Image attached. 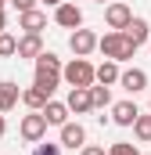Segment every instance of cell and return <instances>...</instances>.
Masks as SVG:
<instances>
[{"label": "cell", "instance_id": "cell-4", "mask_svg": "<svg viewBox=\"0 0 151 155\" xmlns=\"http://www.w3.org/2000/svg\"><path fill=\"white\" fill-rule=\"evenodd\" d=\"M18 134H22V141H29V144H36L47 137V119L40 116V112H29V116L18 123Z\"/></svg>", "mask_w": 151, "mask_h": 155}, {"label": "cell", "instance_id": "cell-29", "mask_svg": "<svg viewBox=\"0 0 151 155\" xmlns=\"http://www.w3.org/2000/svg\"><path fill=\"white\" fill-rule=\"evenodd\" d=\"M94 4H104V0H94Z\"/></svg>", "mask_w": 151, "mask_h": 155}, {"label": "cell", "instance_id": "cell-19", "mask_svg": "<svg viewBox=\"0 0 151 155\" xmlns=\"http://www.w3.org/2000/svg\"><path fill=\"white\" fill-rule=\"evenodd\" d=\"M133 137H137V141H144V144L151 141V116L137 112V119H133Z\"/></svg>", "mask_w": 151, "mask_h": 155}, {"label": "cell", "instance_id": "cell-18", "mask_svg": "<svg viewBox=\"0 0 151 155\" xmlns=\"http://www.w3.org/2000/svg\"><path fill=\"white\" fill-rule=\"evenodd\" d=\"M47 101H50V94H43L36 83H33L29 90H22V105H25V108H33V112H40V108H43Z\"/></svg>", "mask_w": 151, "mask_h": 155}, {"label": "cell", "instance_id": "cell-1", "mask_svg": "<svg viewBox=\"0 0 151 155\" xmlns=\"http://www.w3.org/2000/svg\"><path fill=\"white\" fill-rule=\"evenodd\" d=\"M58 83H61V58L50 54V51H43L36 58V87L43 94H54Z\"/></svg>", "mask_w": 151, "mask_h": 155}, {"label": "cell", "instance_id": "cell-15", "mask_svg": "<svg viewBox=\"0 0 151 155\" xmlns=\"http://www.w3.org/2000/svg\"><path fill=\"white\" fill-rule=\"evenodd\" d=\"M137 105L133 101H119V105H112V123L115 126H133V119H137Z\"/></svg>", "mask_w": 151, "mask_h": 155}, {"label": "cell", "instance_id": "cell-3", "mask_svg": "<svg viewBox=\"0 0 151 155\" xmlns=\"http://www.w3.org/2000/svg\"><path fill=\"white\" fill-rule=\"evenodd\" d=\"M61 79L69 87H94V65L86 58H72L69 65H61Z\"/></svg>", "mask_w": 151, "mask_h": 155}, {"label": "cell", "instance_id": "cell-10", "mask_svg": "<svg viewBox=\"0 0 151 155\" xmlns=\"http://www.w3.org/2000/svg\"><path fill=\"white\" fill-rule=\"evenodd\" d=\"M65 105H69V112H76V116L90 112V108H94V101H90V87H72Z\"/></svg>", "mask_w": 151, "mask_h": 155}, {"label": "cell", "instance_id": "cell-7", "mask_svg": "<svg viewBox=\"0 0 151 155\" xmlns=\"http://www.w3.org/2000/svg\"><path fill=\"white\" fill-rule=\"evenodd\" d=\"M130 18H133V11H130L126 4H119V0L104 7V22H108V29H115V33H122V29L130 25Z\"/></svg>", "mask_w": 151, "mask_h": 155}, {"label": "cell", "instance_id": "cell-24", "mask_svg": "<svg viewBox=\"0 0 151 155\" xmlns=\"http://www.w3.org/2000/svg\"><path fill=\"white\" fill-rule=\"evenodd\" d=\"M79 155H108V152H104L101 144H83V148H79Z\"/></svg>", "mask_w": 151, "mask_h": 155}, {"label": "cell", "instance_id": "cell-23", "mask_svg": "<svg viewBox=\"0 0 151 155\" xmlns=\"http://www.w3.org/2000/svg\"><path fill=\"white\" fill-rule=\"evenodd\" d=\"M108 155H140V152H137V144H130V141H115L112 148H108Z\"/></svg>", "mask_w": 151, "mask_h": 155}, {"label": "cell", "instance_id": "cell-17", "mask_svg": "<svg viewBox=\"0 0 151 155\" xmlns=\"http://www.w3.org/2000/svg\"><path fill=\"white\" fill-rule=\"evenodd\" d=\"M94 83H101V87H112V83H119V61H101L97 69H94Z\"/></svg>", "mask_w": 151, "mask_h": 155}, {"label": "cell", "instance_id": "cell-28", "mask_svg": "<svg viewBox=\"0 0 151 155\" xmlns=\"http://www.w3.org/2000/svg\"><path fill=\"white\" fill-rule=\"evenodd\" d=\"M43 4H50V7H58V4H61V0H43Z\"/></svg>", "mask_w": 151, "mask_h": 155}, {"label": "cell", "instance_id": "cell-21", "mask_svg": "<svg viewBox=\"0 0 151 155\" xmlns=\"http://www.w3.org/2000/svg\"><path fill=\"white\" fill-rule=\"evenodd\" d=\"M29 155H61V144H50V141H36Z\"/></svg>", "mask_w": 151, "mask_h": 155}, {"label": "cell", "instance_id": "cell-5", "mask_svg": "<svg viewBox=\"0 0 151 155\" xmlns=\"http://www.w3.org/2000/svg\"><path fill=\"white\" fill-rule=\"evenodd\" d=\"M69 47H72L76 58H86L90 51H97V33L79 25V29H72V33H69Z\"/></svg>", "mask_w": 151, "mask_h": 155}, {"label": "cell", "instance_id": "cell-11", "mask_svg": "<svg viewBox=\"0 0 151 155\" xmlns=\"http://www.w3.org/2000/svg\"><path fill=\"white\" fill-rule=\"evenodd\" d=\"M40 116L47 119V126H61V123H69V105H65V101H54V97H50V101H47V105L40 108Z\"/></svg>", "mask_w": 151, "mask_h": 155}, {"label": "cell", "instance_id": "cell-14", "mask_svg": "<svg viewBox=\"0 0 151 155\" xmlns=\"http://www.w3.org/2000/svg\"><path fill=\"white\" fill-rule=\"evenodd\" d=\"M14 54H18V58H33V61H36L40 54H43V40H40L36 33H25V36L18 40V47H14Z\"/></svg>", "mask_w": 151, "mask_h": 155}, {"label": "cell", "instance_id": "cell-9", "mask_svg": "<svg viewBox=\"0 0 151 155\" xmlns=\"http://www.w3.org/2000/svg\"><path fill=\"white\" fill-rule=\"evenodd\" d=\"M18 29H25V33H43V29H47V15H43V11H36V7H33V11H18Z\"/></svg>", "mask_w": 151, "mask_h": 155}, {"label": "cell", "instance_id": "cell-30", "mask_svg": "<svg viewBox=\"0 0 151 155\" xmlns=\"http://www.w3.org/2000/svg\"><path fill=\"white\" fill-rule=\"evenodd\" d=\"M148 47H151V36H148Z\"/></svg>", "mask_w": 151, "mask_h": 155}, {"label": "cell", "instance_id": "cell-26", "mask_svg": "<svg viewBox=\"0 0 151 155\" xmlns=\"http://www.w3.org/2000/svg\"><path fill=\"white\" fill-rule=\"evenodd\" d=\"M7 134V119H4V112H0V137Z\"/></svg>", "mask_w": 151, "mask_h": 155}, {"label": "cell", "instance_id": "cell-13", "mask_svg": "<svg viewBox=\"0 0 151 155\" xmlns=\"http://www.w3.org/2000/svg\"><path fill=\"white\" fill-rule=\"evenodd\" d=\"M122 36L130 40L133 47H140V43H148V36H151V25L144 22V18H130V25L122 29Z\"/></svg>", "mask_w": 151, "mask_h": 155}, {"label": "cell", "instance_id": "cell-22", "mask_svg": "<svg viewBox=\"0 0 151 155\" xmlns=\"http://www.w3.org/2000/svg\"><path fill=\"white\" fill-rule=\"evenodd\" d=\"M14 47H18V40L11 36V33H0V58H11Z\"/></svg>", "mask_w": 151, "mask_h": 155}, {"label": "cell", "instance_id": "cell-12", "mask_svg": "<svg viewBox=\"0 0 151 155\" xmlns=\"http://www.w3.org/2000/svg\"><path fill=\"white\" fill-rule=\"evenodd\" d=\"M86 144V130L79 123H61V148H83Z\"/></svg>", "mask_w": 151, "mask_h": 155}, {"label": "cell", "instance_id": "cell-2", "mask_svg": "<svg viewBox=\"0 0 151 155\" xmlns=\"http://www.w3.org/2000/svg\"><path fill=\"white\" fill-rule=\"evenodd\" d=\"M97 51H101L108 61H130V58L137 54V47L122 36V33H115V29L104 33V36H97Z\"/></svg>", "mask_w": 151, "mask_h": 155}, {"label": "cell", "instance_id": "cell-16", "mask_svg": "<svg viewBox=\"0 0 151 155\" xmlns=\"http://www.w3.org/2000/svg\"><path fill=\"white\" fill-rule=\"evenodd\" d=\"M18 101H22V90H18V83H11V79H0V112H11Z\"/></svg>", "mask_w": 151, "mask_h": 155}, {"label": "cell", "instance_id": "cell-6", "mask_svg": "<svg viewBox=\"0 0 151 155\" xmlns=\"http://www.w3.org/2000/svg\"><path fill=\"white\" fill-rule=\"evenodd\" d=\"M54 22H58L61 29H79V25H83V11H79L76 4H65V0H61V4L54 7Z\"/></svg>", "mask_w": 151, "mask_h": 155}, {"label": "cell", "instance_id": "cell-8", "mask_svg": "<svg viewBox=\"0 0 151 155\" xmlns=\"http://www.w3.org/2000/svg\"><path fill=\"white\" fill-rule=\"evenodd\" d=\"M119 87L130 94H140V90H148V72L144 69H119Z\"/></svg>", "mask_w": 151, "mask_h": 155}, {"label": "cell", "instance_id": "cell-20", "mask_svg": "<svg viewBox=\"0 0 151 155\" xmlns=\"http://www.w3.org/2000/svg\"><path fill=\"white\" fill-rule=\"evenodd\" d=\"M90 101H94V108H108V105H112V90L101 87V83H94V87H90Z\"/></svg>", "mask_w": 151, "mask_h": 155}, {"label": "cell", "instance_id": "cell-27", "mask_svg": "<svg viewBox=\"0 0 151 155\" xmlns=\"http://www.w3.org/2000/svg\"><path fill=\"white\" fill-rule=\"evenodd\" d=\"M7 29V18H4V7H0V33Z\"/></svg>", "mask_w": 151, "mask_h": 155}, {"label": "cell", "instance_id": "cell-25", "mask_svg": "<svg viewBox=\"0 0 151 155\" xmlns=\"http://www.w3.org/2000/svg\"><path fill=\"white\" fill-rule=\"evenodd\" d=\"M11 4H14L18 11H33V7H36V0H11Z\"/></svg>", "mask_w": 151, "mask_h": 155}]
</instances>
